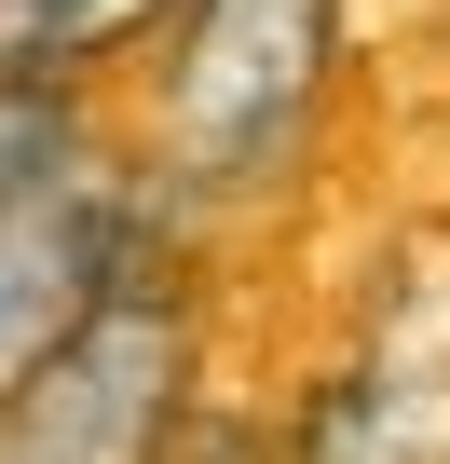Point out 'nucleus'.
Returning a JSON list of instances; mask_svg holds the SVG:
<instances>
[{
	"label": "nucleus",
	"mask_w": 450,
	"mask_h": 464,
	"mask_svg": "<svg viewBox=\"0 0 450 464\" xmlns=\"http://www.w3.org/2000/svg\"><path fill=\"white\" fill-rule=\"evenodd\" d=\"M150 287V205L137 178H110L96 150L28 191V205H0V396H28L110 301Z\"/></svg>",
	"instance_id": "obj_4"
},
{
	"label": "nucleus",
	"mask_w": 450,
	"mask_h": 464,
	"mask_svg": "<svg viewBox=\"0 0 450 464\" xmlns=\"http://www.w3.org/2000/svg\"><path fill=\"white\" fill-rule=\"evenodd\" d=\"M287 464H450V232H409L341 355L287 410Z\"/></svg>",
	"instance_id": "obj_2"
},
{
	"label": "nucleus",
	"mask_w": 450,
	"mask_h": 464,
	"mask_svg": "<svg viewBox=\"0 0 450 464\" xmlns=\"http://www.w3.org/2000/svg\"><path fill=\"white\" fill-rule=\"evenodd\" d=\"M191 0H0V82H82L96 55H137Z\"/></svg>",
	"instance_id": "obj_5"
},
{
	"label": "nucleus",
	"mask_w": 450,
	"mask_h": 464,
	"mask_svg": "<svg viewBox=\"0 0 450 464\" xmlns=\"http://www.w3.org/2000/svg\"><path fill=\"white\" fill-rule=\"evenodd\" d=\"M177 464H287V437H260V423H191Z\"/></svg>",
	"instance_id": "obj_7"
},
{
	"label": "nucleus",
	"mask_w": 450,
	"mask_h": 464,
	"mask_svg": "<svg viewBox=\"0 0 450 464\" xmlns=\"http://www.w3.org/2000/svg\"><path fill=\"white\" fill-rule=\"evenodd\" d=\"M191 301L150 274L137 301H110L28 396H0V464H177L191 450Z\"/></svg>",
	"instance_id": "obj_3"
},
{
	"label": "nucleus",
	"mask_w": 450,
	"mask_h": 464,
	"mask_svg": "<svg viewBox=\"0 0 450 464\" xmlns=\"http://www.w3.org/2000/svg\"><path fill=\"white\" fill-rule=\"evenodd\" d=\"M341 82V0H191L150 42V164L191 205L273 191Z\"/></svg>",
	"instance_id": "obj_1"
},
{
	"label": "nucleus",
	"mask_w": 450,
	"mask_h": 464,
	"mask_svg": "<svg viewBox=\"0 0 450 464\" xmlns=\"http://www.w3.org/2000/svg\"><path fill=\"white\" fill-rule=\"evenodd\" d=\"M69 164H82V110H69V82H0V205L55 191Z\"/></svg>",
	"instance_id": "obj_6"
}]
</instances>
